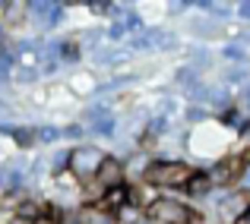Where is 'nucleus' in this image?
I'll list each match as a JSON object with an SVG mask.
<instances>
[{
	"label": "nucleus",
	"mask_w": 250,
	"mask_h": 224,
	"mask_svg": "<svg viewBox=\"0 0 250 224\" xmlns=\"http://www.w3.org/2000/svg\"><path fill=\"white\" fill-rule=\"evenodd\" d=\"M102 212H108V215H117L124 205H127V183L124 187H111V189H104L102 193V199L95 202Z\"/></svg>",
	"instance_id": "11"
},
{
	"label": "nucleus",
	"mask_w": 250,
	"mask_h": 224,
	"mask_svg": "<svg viewBox=\"0 0 250 224\" xmlns=\"http://www.w3.org/2000/svg\"><path fill=\"white\" fill-rule=\"evenodd\" d=\"M0 136H6V139H10L19 151H25V155L38 146L35 123H0Z\"/></svg>",
	"instance_id": "7"
},
{
	"label": "nucleus",
	"mask_w": 250,
	"mask_h": 224,
	"mask_svg": "<svg viewBox=\"0 0 250 224\" xmlns=\"http://www.w3.org/2000/svg\"><path fill=\"white\" fill-rule=\"evenodd\" d=\"M35 136L42 149H61V142H63L61 123H35Z\"/></svg>",
	"instance_id": "14"
},
{
	"label": "nucleus",
	"mask_w": 250,
	"mask_h": 224,
	"mask_svg": "<svg viewBox=\"0 0 250 224\" xmlns=\"http://www.w3.org/2000/svg\"><path fill=\"white\" fill-rule=\"evenodd\" d=\"M234 19H241V22H250V0H241V3H234Z\"/></svg>",
	"instance_id": "17"
},
{
	"label": "nucleus",
	"mask_w": 250,
	"mask_h": 224,
	"mask_svg": "<svg viewBox=\"0 0 250 224\" xmlns=\"http://www.w3.org/2000/svg\"><path fill=\"white\" fill-rule=\"evenodd\" d=\"M140 224H149V221H146V218H143V221H140Z\"/></svg>",
	"instance_id": "20"
},
{
	"label": "nucleus",
	"mask_w": 250,
	"mask_h": 224,
	"mask_svg": "<svg viewBox=\"0 0 250 224\" xmlns=\"http://www.w3.org/2000/svg\"><path fill=\"white\" fill-rule=\"evenodd\" d=\"M196 215H200V208L190 205L184 196L162 193L159 199L143 212V218H146L149 224H193Z\"/></svg>",
	"instance_id": "2"
},
{
	"label": "nucleus",
	"mask_w": 250,
	"mask_h": 224,
	"mask_svg": "<svg viewBox=\"0 0 250 224\" xmlns=\"http://www.w3.org/2000/svg\"><path fill=\"white\" fill-rule=\"evenodd\" d=\"M244 82H250V67H244V63H228V67L219 70V85L241 89Z\"/></svg>",
	"instance_id": "12"
},
{
	"label": "nucleus",
	"mask_w": 250,
	"mask_h": 224,
	"mask_svg": "<svg viewBox=\"0 0 250 224\" xmlns=\"http://www.w3.org/2000/svg\"><path fill=\"white\" fill-rule=\"evenodd\" d=\"M0 25H3V32H10V35H16L19 29H25V25H29V0H6Z\"/></svg>",
	"instance_id": "9"
},
{
	"label": "nucleus",
	"mask_w": 250,
	"mask_h": 224,
	"mask_svg": "<svg viewBox=\"0 0 250 224\" xmlns=\"http://www.w3.org/2000/svg\"><path fill=\"white\" fill-rule=\"evenodd\" d=\"M95 183L102 189H111V187H124L127 183V170H124V158L114 155V151H108V158L102 161V170H98Z\"/></svg>",
	"instance_id": "8"
},
{
	"label": "nucleus",
	"mask_w": 250,
	"mask_h": 224,
	"mask_svg": "<svg viewBox=\"0 0 250 224\" xmlns=\"http://www.w3.org/2000/svg\"><path fill=\"white\" fill-rule=\"evenodd\" d=\"M159 189H152L149 183H127V205H133V208H140V212H146L149 205H152L155 199H159Z\"/></svg>",
	"instance_id": "10"
},
{
	"label": "nucleus",
	"mask_w": 250,
	"mask_h": 224,
	"mask_svg": "<svg viewBox=\"0 0 250 224\" xmlns=\"http://www.w3.org/2000/svg\"><path fill=\"white\" fill-rule=\"evenodd\" d=\"M206 168H209V174H212L215 189H238L241 180H244V170H247L238 151H228V155H222L219 161L206 164Z\"/></svg>",
	"instance_id": "4"
},
{
	"label": "nucleus",
	"mask_w": 250,
	"mask_h": 224,
	"mask_svg": "<svg viewBox=\"0 0 250 224\" xmlns=\"http://www.w3.org/2000/svg\"><path fill=\"white\" fill-rule=\"evenodd\" d=\"M67 85L73 89V95H80V98H85V104L89 101H95L98 98V89H102V82H98V73L92 67H76V73L67 79Z\"/></svg>",
	"instance_id": "6"
},
{
	"label": "nucleus",
	"mask_w": 250,
	"mask_h": 224,
	"mask_svg": "<svg viewBox=\"0 0 250 224\" xmlns=\"http://www.w3.org/2000/svg\"><path fill=\"white\" fill-rule=\"evenodd\" d=\"M104 158H108V149H102L98 142H80V146H70L67 170L73 174V180L83 187V183H92L98 177Z\"/></svg>",
	"instance_id": "3"
},
{
	"label": "nucleus",
	"mask_w": 250,
	"mask_h": 224,
	"mask_svg": "<svg viewBox=\"0 0 250 224\" xmlns=\"http://www.w3.org/2000/svg\"><path fill=\"white\" fill-rule=\"evenodd\" d=\"M212 193H215V183H212L209 168H206V164H196V170L190 174V180L184 183V189L177 196H184L190 205H203V202H206Z\"/></svg>",
	"instance_id": "5"
},
{
	"label": "nucleus",
	"mask_w": 250,
	"mask_h": 224,
	"mask_svg": "<svg viewBox=\"0 0 250 224\" xmlns=\"http://www.w3.org/2000/svg\"><path fill=\"white\" fill-rule=\"evenodd\" d=\"M38 224H54V221H38Z\"/></svg>",
	"instance_id": "19"
},
{
	"label": "nucleus",
	"mask_w": 250,
	"mask_h": 224,
	"mask_svg": "<svg viewBox=\"0 0 250 224\" xmlns=\"http://www.w3.org/2000/svg\"><path fill=\"white\" fill-rule=\"evenodd\" d=\"M61 130H63V142H70V146H80V142H89V133H85V127L80 120H67V123H61Z\"/></svg>",
	"instance_id": "15"
},
{
	"label": "nucleus",
	"mask_w": 250,
	"mask_h": 224,
	"mask_svg": "<svg viewBox=\"0 0 250 224\" xmlns=\"http://www.w3.org/2000/svg\"><path fill=\"white\" fill-rule=\"evenodd\" d=\"M3 224H38V221H29V218H22V215L13 212V215H6V221H3Z\"/></svg>",
	"instance_id": "18"
},
{
	"label": "nucleus",
	"mask_w": 250,
	"mask_h": 224,
	"mask_svg": "<svg viewBox=\"0 0 250 224\" xmlns=\"http://www.w3.org/2000/svg\"><path fill=\"white\" fill-rule=\"evenodd\" d=\"M219 57L228 60V63H244V67H250V48L241 41V38H228V41L222 44Z\"/></svg>",
	"instance_id": "13"
},
{
	"label": "nucleus",
	"mask_w": 250,
	"mask_h": 224,
	"mask_svg": "<svg viewBox=\"0 0 250 224\" xmlns=\"http://www.w3.org/2000/svg\"><path fill=\"white\" fill-rule=\"evenodd\" d=\"M193 170L196 164L190 158H152V164L143 174V183H149L159 193H181Z\"/></svg>",
	"instance_id": "1"
},
{
	"label": "nucleus",
	"mask_w": 250,
	"mask_h": 224,
	"mask_svg": "<svg viewBox=\"0 0 250 224\" xmlns=\"http://www.w3.org/2000/svg\"><path fill=\"white\" fill-rule=\"evenodd\" d=\"M165 10H168V16H184V13L193 10V0H177V3H168Z\"/></svg>",
	"instance_id": "16"
}]
</instances>
